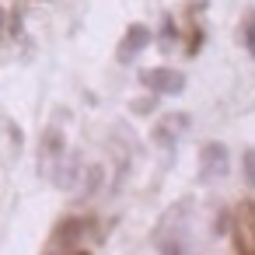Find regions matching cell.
<instances>
[{"label": "cell", "instance_id": "1", "mask_svg": "<svg viewBox=\"0 0 255 255\" xmlns=\"http://www.w3.org/2000/svg\"><path fill=\"white\" fill-rule=\"evenodd\" d=\"M231 238L238 245V255H255V203L252 199L238 203L231 220Z\"/></svg>", "mask_w": 255, "mask_h": 255}, {"label": "cell", "instance_id": "2", "mask_svg": "<svg viewBox=\"0 0 255 255\" xmlns=\"http://www.w3.org/2000/svg\"><path fill=\"white\" fill-rule=\"evenodd\" d=\"M199 175L206 182H217V178L231 175V150L220 140H210V143L199 147Z\"/></svg>", "mask_w": 255, "mask_h": 255}, {"label": "cell", "instance_id": "3", "mask_svg": "<svg viewBox=\"0 0 255 255\" xmlns=\"http://www.w3.org/2000/svg\"><path fill=\"white\" fill-rule=\"evenodd\" d=\"M140 84L150 91V95H182L185 91V77L178 74V70H171V67H150V70H143L140 74Z\"/></svg>", "mask_w": 255, "mask_h": 255}, {"label": "cell", "instance_id": "4", "mask_svg": "<svg viewBox=\"0 0 255 255\" xmlns=\"http://www.w3.org/2000/svg\"><path fill=\"white\" fill-rule=\"evenodd\" d=\"M189 126H192L189 112H168V116L154 126V143H161L164 150H175L178 140H182V133H185Z\"/></svg>", "mask_w": 255, "mask_h": 255}, {"label": "cell", "instance_id": "5", "mask_svg": "<svg viewBox=\"0 0 255 255\" xmlns=\"http://www.w3.org/2000/svg\"><path fill=\"white\" fill-rule=\"evenodd\" d=\"M147 46H150V28H147V25H129V28H126V35L119 39L116 60H119V63H133Z\"/></svg>", "mask_w": 255, "mask_h": 255}, {"label": "cell", "instance_id": "6", "mask_svg": "<svg viewBox=\"0 0 255 255\" xmlns=\"http://www.w3.org/2000/svg\"><path fill=\"white\" fill-rule=\"evenodd\" d=\"M67 154V143H63V133L56 126H49L42 133V164H56L60 157Z\"/></svg>", "mask_w": 255, "mask_h": 255}, {"label": "cell", "instance_id": "7", "mask_svg": "<svg viewBox=\"0 0 255 255\" xmlns=\"http://www.w3.org/2000/svg\"><path fill=\"white\" fill-rule=\"evenodd\" d=\"M88 227H91L88 220H77V217H67V220H63V224L56 227V234H53V241H56V245H70V248H74V245L81 241V234H84Z\"/></svg>", "mask_w": 255, "mask_h": 255}, {"label": "cell", "instance_id": "8", "mask_svg": "<svg viewBox=\"0 0 255 255\" xmlns=\"http://www.w3.org/2000/svg\"><path fill=\"white\" fill-rule=\"evenodd\" d=\"M241 32H245V46H248V56L255 60V7H248V11H245Z\"/></svg>", "mask_w": 255, "mask_h": 255}, {"label": "cell", "instance_id": "9", "mask_svg": "<svg viewBox=\"0 0 255 255\" xmlns=\"http://www.w3.org/2000/svg\"><path fill=\"white\" fill-rule=\"evenodd\" d=\"M154 109H157V95H143V98L133 102V112H136V116H150Z\"/></svg>", "mask_w": 255, "mask_h": 255}, {"label": "cell", "instance_id": "10", "mask_svg": "<svg viewBox=\"0 0 255 255\" xmlns=\"http://www.w3.org/2000/svg\"><path fill=\"white\" fill-rule=\"evenodd\" d=\"M241 164H245V182L255 189V147L245 150V161H241Z\"/></svg>", "mask_w": 255, "mask_h": 255}, {"label": "cell", "instance_id": "11", "mask_svg": "<svg viewBox=\"0 0 255 255\" xmlns=\"http://www.w3.org/2000/svg\"><path fill=\"white\" fill-rule=\"evenodd\" d=\"M161 252H164V255H185V252H182L175 241H164V245H161Z\"/></svg>", "mask_w": 255, "mask_h": 255}, {"label": "cell", "instance_id": "12", "mask_svg": "<svg viewBox=\"0 0 255 255\" xmlns=\"http://www.w3.org/2000/svg\"><path fill=\"white\" fill-rule=\"evenodd\" d=\"M67 255H91V252H84V248H67Z\"/></svg>", "mask_w": 255, "mask_h": 255}, {"label": "cell", "instance_id": "13", "mask_svg": "<svg viewBox=\"0 0 255 255\" xmlns=\"http://www.w3.org/2000/svg\"><path fill=\"white\" fill-rule=\"evenodd\" d=\"M4 21H7V18H4V7H0V32H4Z\"/></svg>", "mask_w": 255, "mask_h": 255}, {"label": "cell", "instance_id": "14", "mask_svg": "<svg viewBox=\"0 0 255 255\" xmlns=\"http://www.w3.org/2000/svg\"><path fill=\"white\" fill-rule=\"evenodd\" d=\"M46 255H53V252H46Z\"/></svg>", "mask_w": 255, "mask_h": 255}]
</instances>
